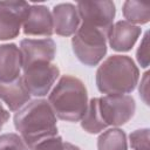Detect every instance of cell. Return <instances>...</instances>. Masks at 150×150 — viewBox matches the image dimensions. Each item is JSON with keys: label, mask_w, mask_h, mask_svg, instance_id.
I'll list each match as a JSON object with an SVG mask.
<instances>
[{"label": "cell", "mask_w": 150, "mask_h": 150, "mask_svg": "<svg viewBox=\"0 0 150 150\" xmlns=\"http://www.w3.org/2000/svg\"><path fill=\"white\" fill-rule=\"evenodd\" d=\"M32 150H63V141L60 136H54L39 142Z\"/></svg>", "instance_id": "obj_21"}, {"label": "cell", "mask_w": 150, "mask_h": 150, "mask_svg": "<svg viewBox=\"0 0 150 150\" xmlns=\"http://www.w3.org/2000/svg\"><path fill=\"white\" fill-rule=\"evenodd\" d=\"M139 80V70L131 57L111 55L105 59L96 71V84L105 95L131 93Z\"/></svg>", "instance_id": "obj_3"}, {"label": "cell", "mask_w": 150, "mask_h": 150, "mask_svg": "<svg viewBox=\"0 0 150 150\" xmlns=\"http://www.w3.org/2000/svg\"><path fill=\"white\" fill-rule=\"evenodd\" d=\"M14 127L28 148L57 135L56 116L47 100L38 98L25 104L14 115Z\"/></svg>", "instance_id": "obj_1"}, {"label": "cell", "mask_w": 150, "mask_h": 150, "mask_svg": "<svg viewBox=\"0 0 150 150\" xmlns=\"http://www.w3.org/2000/svg\"><path fill=\"white\" fill-rule=\"evenodd\" d=\"M22 68L38 62H52L56 54V43L50 38L23 39L20 42Z\"/></svg>", "instance_id": "obj_9"}, {"label": "cell", "mask_w": 150, "mask_h": 150, "mask_svg": "<svg viewBox=\"0 0 150 150\" xmlns=\"http://www.w3.org/2000/svg\"><path fill=\"white\" fill-rule=\"evenodd\" d=\"M123 15L125 21L132 25H143L150 20V1L128 0L123 4Z\"/></svg>", "instance_id": "obj_15"}, {"label": "cell", "mask_w": 150, "mask_h": 150, "mask_svg": "<svg viewBox=\"0 0 150 150\" xmlns=\"http://www.w3.org/2000/svg\"><path fill=\"white\" fill-rule=\"evenodd\" d=\"M48 103L62 121L79 122L88 107V93L83 82L71 75H63L49 94Z\"/></svg>", "instance_id": "obj_2"}, {"label": "cell", "mask_w": 150, "mask_h": 150, "mask_svg": "<svg viewBox=\"0 0 150 150\" xmlns=\"http://www.w3.org/2000/svg\"><path fill=\"white\" fill-rule=\"evenodd\" d=\"M22 80L30 95L41 97L49 93L60 75L56 64L52 62H38L22 68Z\"/></svg>", "instance_id": "obj_6"}, {"label": "cell", "mask_w": 150, "mask_h": 150, "mask_svg": "<svg viewBox=\"0 0 150 150\" xmlns=\"http://www.w3.org/2000/svg\"><path fill=\"white\" fill-rule=\"evenodd\" d=\"M29 7L26 1H0V40L19 35Z\"/></svg>", "instance_id": "obj_7"}, {"label": "cell", "mask_w": 150, "mask_h": 150, "mask_svg": "<svg viewBox=\"0 0 150 150\" xmlns=\"http://www.w3.org/2000/svg\"><path fill=\"white\" fill-rule=\"evenodd\" d=\"M22 28L26 35L52 36L54 26L50 11L43 5H30L22 23Z\"/></svg>", "instance_id": "obj_10"}, {"label": "cell", "mask_w": 150, "mask_h": 150, "mask_svg": "<svg viewBox=\"0 0 150 150\" xmlns=\"http://www.w3.org/2000/svg\"><path fill=\"white\" fill-rule=\"evenodd\" d=\"M130 145L134 150H149V129H138L130 134Z\"/></svg>", "instance_id": "obj_19"}, {"label": "cell", "mask_w": 150, "mask_h": 150, "mask_svg": "<svg viewBox=\"0 0 150 150\" xmlns=\"http://www.w3.org/2000/svg\"><path fill=\"white\" fill-rule=\"evenodd\" d=\"M141 35V28L125 20L114 23L108 34V42L116 52H128Z\"/></svg>", "instance_id": "obj_11"}, {"label": "cell", "mask_w": 150, "mask_h": 150, "mask_svg": "<svg viewBox=\"0 0 150 150\" xmlns=\"http://www.w3.org/2000/svg\"><path fill=\"white\" fill-rule=\"evenodd\" d=\"M108 34L103 29L81 23L71 39V46L76 57L89 67L100 63L107 53Z\"/></svg>", "instance_id": "obj_4"}, {"label": "cell", "mask_w": 150, "mask_h": 150, "mask_svg": "<svg viewBox=\"0 0 150 150\" xmlns=\"http://www.w3.org/2000/svg\"><path fill=\"white\" fill-rule=\"evenodd\" d=\"M22 55L15 43L0 45V82H11L20 76Z\"/></svg>", "instance_id": "obj_13"}, {"label": "cell", "mask_w": 150, "mask_h": 150, "mask_svg": "<svg viewBox=\"0 0 150 150\" xmlns=\"http://www.w3.org/2000/svg\"><path fill=\"white\" fill-rule=\"evenodd\" d=\"M54 33L61 36H70L80 27V15L73 4L55 5L52 12Z\"/></svg>", "instance_id": "obj_12"}, {"label": "cell", "mask_w": 150, "mask_h": 150, "mask_svg": "<svg viewBox=\"0 0 150 150\" xmlns=\"http://www.w3.org/2000/svg\"><path fill=\"white\" fill-rule=\"evenodd\" d=\"M30 98V94L26 88L23 80L19 76L11 82H0V100L6 103L11 111H18Z\"/></svg>", "instance_id": "obj_14"}, {"label": "cell", "mask_w": 150, "mask_h": 150, "mask_svg": "<svg viewBox=\"0 0 150 150\" xmlns=\"http://www.w3.org/2000/svg\"><path fill=\"white\" fill-rule=\"evenodd\" d=\"M63 150H81V149L69 142H63Z\"/></svg>", "instance_id": "obj_24"}, {"label": "cell", "mask_w": 150, "mask_h": 150, "mask_svg": "<svg viewBox=\"0 0 150 150\" xmlns=\"http://www.w3.org/2000/svg\"><path fill=\"white\" fill-rule=\"evenodd\" d=\"M98 108L107 127H120L134 116L136 103L134 97L127 94L105 95L98 98Z\"/></svg>", "instance_id": "obj_5"}, {"label": "cell", "mask_w": 150, "mask_h": 150, "mask_svg": "<svg viewBox=\"0 0 150 150\" xmlns=\"http://www.w3.org/2000/svg\"><path fill=\"white\" fill-rule=\"evenodd\" d=\"M9 118V112L8 110L0 103V130L2 129V127L6 124V122Z\"/></svg>", "instance_id": "obj_23"}, {"label": "cell", "mask_w": 150, "mask_h": 150, "mask_svg": "<svg viewBox=\"0 0 150 150\" xmlns=\"http://www.w3.org/2000/svg\"><path fill=\"white\" fill-rule=\"evenodd\" d=\"M125 132L118 128L103 131L97 138V150H127Z\"/></svg>", "instance_id": "obj_17"}, {"label": "cell", "mask_w": 150, "mask_h": 150, "mask_svg": "<svg viewBox=\"0 0 150 150\" xmlns=\"http://www.w3.org/2000/svg\"><path fill=\"white\" fill-rule=\"evenodd\" d=\"M76 8L82 23L94 26L109 33L116 13L112 1L77 2Z\"/></svg>", "instance_id": "obj_8"}, {"label": "cell", "mask_w": 150, "mask_h": 150, "mask_svg": "<svg viewBox=\"0 0 150 150\" xmlns=\"http://www.w3.org/2000/svg\"><path fill=\"white\" fill-rule=\"evenodd\" d=\"M0 150H29L18 134H4L0 136Z\"/></svg>", "instance_id": "obj_18"}, {"label": "cell", "mask_w": 150, "mask_h": 150, "mask_svg": "<svg viewBox=\"0 0 150 150\" xmlns=\"http://www.w3.org/2000/svg\"><path fill=\"white\" fill-rule=\"evenodd\" d=\"M139 95L142 97V100L144 101L145 104H149V71H146L143 77L141 79V83H139Z\"/></svg>", "instance_id": "obj_22"}, {"label": "cell", "mask_w": 150, "mask_h": 150, "mask_svg": "<svg viewBox=\"0 0 150 150\" xmlns=\"http://www.w3.org/2000/svg\"><path fill=\"white\" fill-rule=\"evenodd\" d=\"M81 127L89 134H98L107 128L100 112L97 97H94L88 102L87 111L81 120Z\"/></svg>", "instance_id": "obj_16"}, {"label": "cell", "mask_w": 150, "mask_h": 150, "mask_svg": "<svg viewBox=\"0 0 150 150\" xmlns=\"http://www.w3.org/2000/svg\"><path fill=\"white\" fill-rule=\"evenodd\" d=\"M137 62L141 64V67L146 68L149 66V32H146L141 41V45L136 53Z\"/></svg>", "instance_id": "obj_20"}]
</instances>
